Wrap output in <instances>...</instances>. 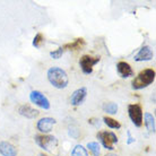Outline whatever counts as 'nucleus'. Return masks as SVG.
Returning <instances> with one entry per match:
<instances>
[{"mask_svg": "<svg viewBox=\"0 0 156 156\" xmlns=\"http://www.w3.org/2000/svg\"><path fill=\"white\" fill-rule=\"evenodd\" d=\"M63 52H65V49H63V47H59L57 50L51 51V52H50V57L52 59H60L61 57H62Z\"/></svg>", "mask_w": 156, "mask_h": 156, "instance_id": "aec40b11", "label": "nucleus"}, {"mask_svg": "<svg viewBox=\"0 0 156 156\" xmlns=\"http://www.w3.org/2000/svg\"><path fill=\"white\" fill-rule=\"evenodd\" d=\"M69 136H71L73 138H78L79 136V130H77L76 128H69Z\"/></svg>", "mask_w": 156, "mask_h": 156, "instance_id": "5701e85b", "label": "nucleus"}, {"mask_svg": "<svg viewBox=\"0 0 156 156\" xmlns=\"http://www.w3.org/2000/svg\"><path fill=\"white\" fill-rule=\"evenodd\" d=\"M71 156H88L87 151L82 145H76L73 151H71Z\"/></svg>", "mask_w": 156, "mask_h": 156, "instance_id": "a211bd4d", "label": "nucleus"}, {"mask_svg": "<svg viewBox=\"0 0 156 156\" xmlns=\"http://www.w3.org/2000/svg\"><path fill=\"white\" fill-rule=\"evenodd\" d=\"M30 100L32 103H34L35 105H37L41 109L49 110L51 108L50 101L48 100L45 95H43L39 90H32L30 94Z\"/></svg>", "mask_w": 156, "mask_h": 156, "instance_id": "0eeeda50", "label": "nucleus"}, {"mask_svg": "<svg viewBox=\"0 0 156 156\" xmlns=\"http://www.w3.org/2000/svg\"><path fill=\"white\" fill-rule=\"evenodd\" d=\"M0 154L2 156H17V148L9 141H0Z\"/></svg>", "mask_w": 156, "mask_h": 156, "instance_id": "f8f14e48", "label": "nucleus"}, {"mask_svg": "<svg viewBox=\"0 0 156 156\" xmlns=\"http://www.w3.org/2000/svg\"><path fill=\"white\" fill-rule=\"evenodd\" d=\"M105 156H119V155H117V154H114V153H109V154H106Z\"/></svg>", "mask_w": 156, "mask_h": 156, "instance_id": "393cba45", "label": "nucleus"}, {"mask_svg": "<svg viewBox=\"0 0 156 156\" xmlns=\"http://www.w3.org/2000/svg\"><path fill=\"white\" fill-rule=\"evenodd\" d=\"M87 148L90 149V152L94 156L101 155V147H100V144L96 143V141H90V143H88L87 144Z\"/></svg>", "mask_w": 156, "mask_h": 156, "instance_id": "f3484780", "label": "nucleus"}, {"mask_svg": "<svg viewBox=\"0 0 156 156\" xmlns=\"http://www.w3.org/2000/svg\"><path fill=\"white\" fill-rule=\"evenodd\" d=\"M155 80V70L153 69H145L140 71L138 76L133 80V90H143L147 87Z\"/></svg>", "mask_w": 156, "mask_h": 156, "instance_id": "f03ea898", "label": "nucleus"}, {"mask_svg": "<svg viewBox=\"0 0 156 156\" xmlns=\"http://www.w3.org/2000/svg\"><path fill=\"white\" fill-rule=\"evenodd\" d=\"M85 45V41L83 39H77L75 40L73 43H69V44H66L63 49H69V50H79L82 49L83 47Z\"/></svg>", "mask_w": 156, "mask_h": 156, "instance_id": "2eb2a0df", "label": "nucleus"}, {"mask_svg": "<svg viewBox=\"0 0 156 156\" xmlns=\"http://www.w3.org/2000/svg\"><path fill=\"white\" fill-rule=\"evenodd\" d=\"M86 96H87V88L86 87H80L71 94L70 98V103L71 105L74 106H79L82 105L84 101H85Z\"/></svg>", "mask_w": 156, "mask_h": 156, "instance_id": "9d476101", "label": "nucleus"}, {"mask_svg": "<svg viewBox=\"0 0 156 156\" xmlns=\"http://www.w3.org/2000/svg\"><path fill=\"white\" fill-rule=\"evenodd\" d=\"M103 121H104V123H105L109 128L111 129H120L121 128V125L118 122L117 120H114L112 118L110 117H104L103 118Z\"/></svg>", "mask_w": 156, "mask_h": 156, "instance_id": "6ab92c4d", "label": "nucleus"}, {"mask_svg": "<svg viewBox=\"0 0 156 156\" xmlns=\"http://www.w3.org/2000/svg\"><path fill=\"white\" fill-rule=\"evenodd\" d=\"M100 61V57H90L84 55L79 59V67L85 75H90L93 73V67Z\"/></svg>", "mask_w": 156, "mask_h": 156, "instance_id": "39448f33", "label": "nucleus"}, {"mask_svg": "<svg viewBox=\"0 0 156 156\" xmlns=\"http://www.w3.org/2000/svg\"><path fill=\"white\" fill-rule=\"evenodd\" d=\"M118 104L113 102H109V103H104L103 104V111L106 112L108 114H117L118 112Z\"/></svg>", "mask_w": 156, "mask_h": 156, "instance_id": "dca6fc26", "label": "nucleus"}, {"mask_svg": "<svg viewBox=\"0 0 156 156\" xmlns=\"http://www.w3.org/2000/svg\"><path fill=\"white\" fill-rule=\"evenodd\" d=\"M47 76L51 85L58 90H63L68 86V83H69L68 75L63 69L59 67H51L48 70Z\"/></svg>", "mask_w": 156, "mask_h": 156, "instance_id": "f257e3e1", "label": "nucleus"}, {"mask_svg": "<svg viewBox=\"0 0 156 156\" xmlns=\"http://www.w3.org/2000/svg\"><path fill=\"white\" fill-rule=\"evenodd\" d=\"M127 135H128V140H127V144H128V145L133 144V143H135V141H136V139H135V138L131 136L130 131H127Z\"/></svg>", "mask_w": 156, "mask_h": 156, "instance_id": "b1692460", "label": "nucleus"}, {"mask_svg": "<svg viewBox=\"0 0 156 156\" xmlns=\"http://www.w3.org/2000/svg\"><path fill=\"white\" fill-rule=\"evenodd\" d=\"M88 123L94 126V127H96V128H98L101 126V121L98 120V119H96V118H90V119H88Z\"/></svg>", "mask_w": 156, "mask_h": 156, "instance_id": "4be33fe9", "label": "nucleus"}, {"mask_svg": "<svg viewBox=\"0 0 156 156\" xmlns=\"http://www.w3.org/2000/svg\"><path fill=\"white\" fill-rule=\"evenodd\" d=\"M37 156H49V155H45V154H43V153H41V154H39Z\"/></svg>", "mask_w": 156, "mask_h": 156, "instance_id": "a878e982", "label": "nucleus"}, {"mask_svg": "<svg viewBox=\"0 0 156 156\" xmlns=\"http://www.w3.org/2000/svg\"><path fill=\"white\" fill-rule=\"evenodd\" d=\"M44 42V37L41 33H37L35 36H34V39H33V47L35 48H40L42 45V43Z\"/></svg>", "mask_w": 156, "mask_h": 156, "instance_id": "412c9836", "label": "nucleus"}, {"mask_svg": "<svg viewBox=\"0 0 156 156\" xmlns=\"http://www.w3.org/2000/svg\"><path fill=\"white\" fill-rule=\"evenodd\" d=\"M128 114L133 125L138 128L141 127L143 125V109L139 104H129Z\"/></svg>", "mask_w": 156, "mask_h": 156, "instance_id": "423d86ee", "label": "nucleus"}, {"mask_svg": "<svg viewBox=\"0 0 156 156\" xmlns=\"http://www.w3.org/2000/svg\"><path fill=\"white\" fill-rule=\"evenodd\" d=\"M18 112H20V115L27 118V119H35V118L39 117V114H40V112L37 110L33 109L32 106L27 105V104L20 105V109H18Z\"/></svg>", "mask_w": 156, "mask_h": 156, "instance_id": "ddd939ff", "label": "nucleus"}, {"mask_svg": "<svg viewBox=\"0 0 156 156\" xmlns=\"http://www.w3.org/2000/svg\"><path fill=\"white\" fill-rule=\"evenodd\" d=\"M153 58H154V52H153L152 48L149 45H144L137 52V55H135L133 60L137 62H141V61H149Z\"/></svg>", "mask_w": 156, "mask_h": 156, "instance_id": "1a4fd4ad", "label": "nucleus"}, {"mask_svg": "<svg viewBox=\"0 0 156 156\" xmlns=\"http://www.w3.org/2000/svg\"><path fill=\"white\" fill-rule=\"evenodd\" d=\"M55 123H57V120H55V119L50 118V117H45V118L40 119V120L37 121L36 128H37V130H39L40 133H42L43 135H47V133L52 131L53 126H55Z\"/></svg>", "mask_w": 156, "mask_h": 156, "instance_id": "6e6552de", "label": "nucleus"}, {"mask_svg": "<svg viewBox=\"0 0 156 156\" xmlns=\"http://www.w3.org/2000/svg\"><path fill=\"white\" fill-rule=\"evenodd\" d=\"M34 140L39 147H41L47 152H52L58 144L57 138L55 136H51V135H36L34 137Z\"/></svg>", "mask_w": 156, "mask_h": 156, "instance_id": "7ed1b4c3", "label": "nucleus"}, {"mask_svg": "<svg viewBox=\"0 0 156 156\" xmlns=\"http://www.w3.org/2000/svg\"><path fill=\"white\" fill-rule=\"evenodd\" d=\"M117 71L121 78H128L135 75L131 66L126 61H120L117 63Z\"/></svg>", "mask_w": 156, "mask_h": 156, "instance_id": "9b49d317", "label": "nucleus"}, {"mask_svg": "<svg viewBox=\"0 0 156 156\" xmlns=\"http://www.w3.org/2000/svg\"><path fill=\"white\" fill-rule=\"evenodd\" d=\"M145 119V125H146V128L149 133H155V117L151 113H145L144 115Z\"/></svg>", "mask_w": 156, "mask_h": 156, "instance_id": "4468645a", "label": "nucleus"}, {"mask_svg": "<svg viewBox=\"0 0 156 156\" xmlns=\"http://www.w3.org/2000/svg\"><path fill=\"white\" fill-rule=\"evenodd\" d=\"M96 137L100 140V143L103 145V147L105 149H109V151H113V145L115 143H118V140H119L117 135L112 133V131H100V133H98Z\"/></svg>", "mask_w": 156, "mask_h": 156, "instance_id": "20e7f679", "label": "nucleus"}]
</instances>
